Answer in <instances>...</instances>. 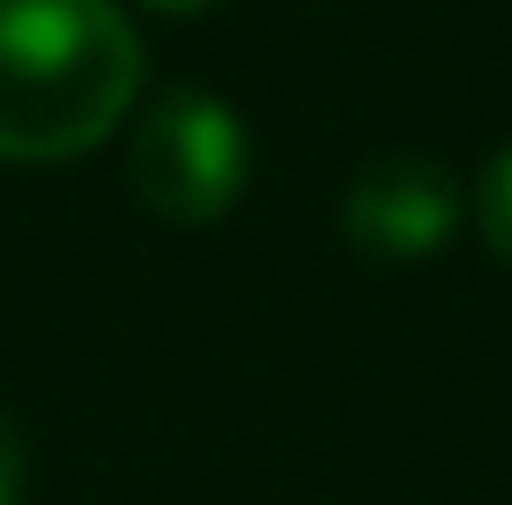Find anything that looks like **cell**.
<instances>
[{"label":"cell","instance_id":"cell-1","mask_svg":"<svg viewBox=\"0 0 512 505\" xmlns=\"http://www.w3.org/2000/svg\"><path fill=\"white\" fill-rule=\"evenodd\" d=\"M141 97V38L112 0H0V164H67Z\"/></svg>","mask_w":512,"mask_h":505},{"label":"cell","instance_id":"cell-2","mask_svg":"<svg viewBox=\"0 0 512 505\" xmlns=\"http://www.w3.org/2000/svg\"><path fill=\"white\" fill-rule=\"evenodd\" d=\"M253 179V142L245 119L216 90H179L149 97V112L134 119V149H127V186L171 231H208L223 223Z\"/></svg>","mask_w":512,"mask_h":505},{"label":"cell","instance_id":"cell-3","mask_svg":"<svg viewBox=\"0 0 512 505\" xmlns=\"http://www.w3.org/2000/svg\"><path fill=\"white\" fill-rule=\"evenodd\" d=\"M461 231V186L438 156H372L342 194V238L364 260H431Z\"/></svg>","mask_w":512,"mask_h":505},{"label":"cell","instance_id":"cell-4","mask_svg":"<svg viewBox=\"0 0 512 505\" xmlns=\"http://www.w3.org/2000/svg\"><path fill=\"white\" fill-rule=\"evenodd\" d=\"M475 231H483V246L512 268V142L483 164V179H475Z\"/></svg>","mask_w":512,"mask_h":505},{"label":"cell","instance_id":"cell-5","mask_svg":"<svg viewBox=\"0 0 512 505\" xmlns=\"http://www.w3.org/2000/svg\"><path fill=\"white\" fill-rule=\"evenodd\" d=\"M30 491V439L8 409H0V505H23Z\"/></svg>","mask_w":512,"mask_h":505},{"label":"cell","instance_id":"cell-6","mask_svg":"<svg viewBox=\"0 0 512 505\" xmlns=\"http://www.w3.org/2000/svg\"><path fill=\"white\" fill-rule=\"evenodd\" d=\"M141 8H156V15H201V8H216V0H141Z\"/></svg>","mask_w":512,"mask_h":505}]
</instances>
